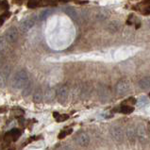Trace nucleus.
Masks as SVG:
<instances>
[{
  "label": "nucleus",
  "instance_id": "19",
  "mask_svg": "<svg viewBox=\"0 0 150 150\" xmlns=\"http://www.w3.org/2000/svg\"><path fill=\"white\" fill-rule=\"evenodd\" d=\"M38 5V0H29L28 7V8H35Z\"/></svg>",
  "mask_w": 150,
  "mask_h": 150
},
{
  "label": "nucleus",
  "instance_id": "13",
  "mask_svg": "<svg viewBox=\"0 0 150 150\" xmlns=\"http://www.w3.org/2000/svg\"><path fill=\"white\" fill-rule=\"evenodd\" d=\"M134 108L129 105H124L120 108V112H122L124 114H129L131 112H133Z\"/></svg>",
  "mask_w": 150,
  "mask_h": 150
},
{
  "label": "nucleus",
  "instance_id": "17",
  "mask_svg": "<svg viewBox=\"0 0 150 150\" xmlns=\"http://www.w3.org/2000/svg\"><path fill=\"white\" fill-rule=\"evenodd\" d=\"M13 112L15 116H23L24 115V110L22 109H19V108H14L13 109Z\"/></svg>",
  "mask_w": 150,
  "mask_h": 150
},
{
  "label": "nucleus",
  "instance_id": "10",
  "mask_svg": "<svg viewBox=\"0 0 150 150\" xmlns=\"http://www.w3.org/2000/svg\"><path fill=\"white\" fill-rule=\"evenodd\" d=\"M127 137L128 141H130L131 143H133L135 139H136V130L134 129L132 127H128V128L127 129Z\"/></svg>",
  "mask_w": 150,
  "mask_h": 150
},
{
  "label": "nucleus",
  "instance_id": "18",
  "mask_svg": "<svg viewBox=\"0 0 150 150\" xmlns=\"http://www.w3.org/2000/svg\"><path fill=\"white\" fill-rule=\"evenodd\" d=\"M8 10V4L6 1H3L1 4H0V11L4 12Z\"/></svg>",
  "mask_w": 150,
  "mask_h": 150
},
{
  "label": "nucleus",
  "instance_id": "11",
  "mask_svg": "<svg viewBox=\"0 0 150 150\" xmlns=\"http://www.w3.org/2000/svg\"><path fill=\"white\" fill-rule=\"evenodd\" d=\"M34 23H35V18H32V17H29V18L28 19H25L24 21V23L22 25V27L23 28L25 29H28V28H30L32 25H34Z\"/></svg>",
  "mask_w": 150,
  "mask_h": 150
},
{
  "label": "nucleus",
  "instance_id": "2",
  "mask_svg": "<svg viewBox=\"0 0 150 150\" xmlns=\"http://www.w3.org/2000/svg\"><path fill=\"white\" fill-rule=\"evenodd\" d=\"M110 133L111 135V138L114 140V142L118 144H121L124 142L125 139V131H124L123 127L120 126H112L110 130Z\"/></svg>",
  "mask_w": 150,
  "mask_h": 150
},
{
  "label": "nucleus",
  "instance_id": "23",
  "mask_svg": "<svg viewBox=\"0 0 150 150\" xmlns=\"http://www.w3.org/2000/svg\"><path fill=\"white\" fill-rule=\"evenodd\" d=\"M7 111V108H5V107H3V108H0V113H4Z\"/></svg>",
  "mask_w": 150,
  "mask_h": 150
},
{
  "label": "nucleus",
  "instance_id": "4",
  "mask_svg": "<svg viewBox=\"0 0 150 150\" xmlns=\"http://www.w3.org/2000/svg\"><path fill=\"white\" fill-rule=\"evenodd\" d=\"M75 141L79 146L86 147L90 144V136L86 132H79V133L76 134V136L75 137Z\"/></svg>",
  "mask_w": 150,
  "mask_h": 150
},
{
  "label": "nucleus",
  "instance_id": "3",
  "mask_svg": "<svg viewBox=\"0 0 150 150\" xmlns=\"http://www.w3.org/2000/svg\"><path fill=\"white\" fill-rule=\"evenodd\" d=\"M115 90H116V93L120 96H123L127 95V93L129 92L130 87L129 84H128L127 81L126 80H121L116 84V87H115Z\"/></svg>",
  "mask_w": 150,
  "mask_h": 150
},
{
  "label": "nucleus",
  "instance_id": "16",
  "mask_svg": "<svg viewBox=\"0 0 150 150\" xmlns=\"http://www.w3.org/2000/svg\"><path fill=\"white\" fill-rule=\"evenodd\" d=\"M54 97H55V92L53 91V90H49V91L46 92V99H47L48 101L53 100Z\"/></svg>",
  "mask_w": 150,
  "mask_h": 150
},
{
  "label": "nucleus",
  "instance_id": "14",
  "mask_svg": "<svg viewBox=\"0 0 150 150\" xmlns=\"http://www.w3.org/2000/svg\"><path fill=\"white\" fill-rule=\"evenodd\" d=\"M42 100V95L41 90H37L33 95V101L35 103H40Z\"/></svg>",
  "mask_w": 150,
  "mask_h": 150
},
{
  "label": "nucleus",
  "instance_id": "6",
  "mask_svg": "<svg viewBox=\"0 0 150 150\" xmlns=\"http://www.w3.org/2000/svg\"><path fill=\"white\" fill-rule=\"evenodd\" d=\"M57 98L62 104L66 102L68 98V88L66 86H62L57 90Z\"/></svg>",
  "mask_w": 150,
  "mask_h": 150
},
{
  "label": "nucleus",
  "instance_id": "5",
  "mask_svg": "<svg viewBox=\"0 0 150 150\" xmlns=\"http://www.w3.org/2000/svg\"><path fill=\"white\" fill-rule=\"evenodd\" d=\"M21 136V131L18 128H13L10 131H8L7 133L4 136V140L6 142H15L19 139V137Z\"/></svg>",
  "mask_w": 150,
  "mask_h": 150
},
{
  "label": "nucleus",
  "instance_id": "15",
  "mask_svg": "<svg viewBox=\"0 0 150 150\" xmlns=\"http://www.w3.org/2000/svg\"><path fill=\"white\" fill-rule=\"evenodd\" d=\"M72 132H73V129H72V128H69V129H65V130H62V131L59 133V135H58V138H59V140L64 139V138H65V137H66L67 135L71 134Z\"/></svg>",
  "mask_w": 150,
  "mask_h": 150
},
{
  "label": "nucleus",
  "instance_id": "7",
  "mask_svg": "<svg viewBox=\"0 0 150 150\" xmlns=\"http://www.w3.org/2000/svg\"><path fill=\"white\" fill-rule=\"evenodd\" d=\"M7 40L10 42H15L18 39V31L15 28H11L7 30L6 33Z\"/></svg>",
  "mask_w": 150,
  "mask_h": 150
},
{
  "label": "nucleus",
  "instance_id": "9",
  "mask_svg": "<svg viewBox=\"0 0 150 150\" xmlns=\"http://www.w3.org/2000/svg\"><path fill=\"white\" fill-rule=\"evenodd\" d=\"M139 86L143 90L150 89V76H144L139 81Z\"/></svg>",
  "mask_w": 150,
  "mask_h": 150
},
{
  "label": "nucleus",
  "instance_id": "21",
  "mask_svg": "<svg viewBox=\"0 0 150 150\" xmlns=\"http://www.w3.org/2000/svg\"><path fill=\"white\" fill-rule=\"evenodd\" d=\"M147 103V101H146V98L145 97H142L140 99V103H139V106L140 107H143V106H144L145 104Z\"/></svg>",
  "mask_w": 150,
  "mask_h": 150
},
{
  "label": "nucleus",
  "instance_id": "22",
  "mask_svg": "<svg viewBox=\"0 0 150 150\" xmlns=\"http://www.w3.org/2000/svg\"><path fill=\"white\" fill-rule=\"evenodd\" d=\"M58 150H73V148L71 146H69V145H63V146L59 148Z\"/></svg>",
  "mask_w": 150,
  "mask_h": 150
},
{
  "label": "nucleus",
  "instance_id": "1",
  "mask_svg": "<svg viewBox=\"0 0 150 150\" xmlns=\"http://www.w3.org/2000/svg\"><path fill=\"white\" fill-rule=\"evenodd\" d=\"M28 84V76L27 72L25 70H21L19 72H17L13 79H12V87L14 89L20 90L23 89Z\"/></svg>",
  "mask_w": 150,
  "mask_h": 150
},
{
  "label": "nucleus",
  "instance_id": "8",
  "mask_svg": "<svg viewBox=\"0 0 150 150\" xmlns=\"http://www.w3.org/2000/svg\"><path fill=\"white\" fill-rule=\"evenodd\" d=\"M135 130H136V136L141 141H144L146 139V130H145V127L143 124H139L135 128Z\"/></svg>",
  "mask_w": 150,
  "mask_h": 150
},
{
  "label": "nucleus",
  "instance_id": "20",
  "mask_svg": "<svg viewBox=\"0 0 150 150\" xmlns=\"http://www.w3.org/2000/svg\"><path fill=\"white\" fill-rule=\"evenodd\" d=\"M30 90H31V88H30V84L28 83V84L27 85V86L25 87V91H24V93H23V95L27 96L28 95V93H30Z\"/></svg>",
  "mask_w": 150,
  "mask_h": 150
},
{
  "label": "nucleus",
  "instance_id": "12",
  "mask_svg": "<svg viewBox=\"0 0 150 150\" xmlns=\"http://www.w3.org/2000/svg\"><path fill=\"white\" fill-rule=\"evenodd\" d=\"M53 116L56 119V121L59 122V123L66 121V120L69 118V115H67V114H59L58 112H54L53 113Z\"/></svg>",
  "mask_w": 150,
  "mask_h": 150
}]
</instances>
